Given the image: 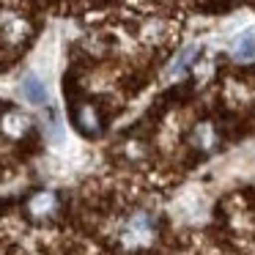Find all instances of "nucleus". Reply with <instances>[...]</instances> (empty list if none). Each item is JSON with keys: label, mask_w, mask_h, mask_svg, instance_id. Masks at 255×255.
I'll list each match as a JSON object with an SVG mask.
<instances>
[{"label": "nucleus", "mask_w": 255, "mask_h": 255, "mask_svg": "<svg viewBox=\"0 0 255 255\" xmlns=\"http://www.w3.org/2000/svg\"><path fill=\"white\" fill-rule=\"evenodd\" d=\"M22 96L30 102V105H47L50 102V96H47V88H44V83H41L36 74H25L22 77Z\"/></svg>", "instance_id": "1"}, {"label": "nucleus", "mask_w": 255, "mask_h": 255, "mask_svg": "<svg viewBox=\"0 0 255 255\" xmlns=\"http://www.w3.org/2000/svg\"><path fill=\"white\" fill-rule=\"evenodd\" d=\"M233 55H236L239 61H250V58H255V33L253 30H247V33H242L236 39V44H233Z\"/></svg>", "instance_id": "2"}, {"label": "nucleus", "mask_w": 255, "mask_h": 255, "mask_svg": "<svg viewBox=\"0 0 255 255\" xmlns=\"http://www.w3.org/2000/svg\"><path fill=\"white\" fill-rule=\"evenodd\" d=\"M198 52H200L198 47H189V50H184L181 55H178V61H176V63H173V66H170V72H173V74H181L184 69H187L189 63H192L195 58H198Z\"/></svg>", "instance_id": "3"}]
</instances>
